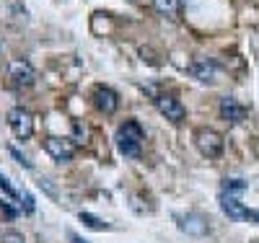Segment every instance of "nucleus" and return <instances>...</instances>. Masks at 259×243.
<instances>
[{
  "instance_id": "obj_18",
  "label": "nucleus",
  "mask_w": 259,
  "mask_h": 243,
  "mask_svg": "<svg viewBox=\"0 0 259 243\" xmlns=\"http://www.w3.org/2000/svg\"><path fill=\"white\" fill-rule=\"evenodd\" d=\"M73 132H75V142H85V127L80 122H73Z\"/></svg>"
},
{
  "instance_id": "obj_16",
  "label": "nucleus",
  "mask_w": 259,
  "mask_h": 243,
  "mask_svg": "<svg viewBox=\"0 0 259 243\" xmlns=\"http://www.w3.org/2000/svg\"><path fill=\"white\" fill-rule=\"evenodd\" d=\"M8 153H11V156H13V158H16L21 166H24V168H31V161H29L26 156H21V153H18L16 148H8Z\"/></svg>"
},
{
  "instance_id": "obj_6",
  "label": "nucleus",
  "mask_w": 259,
  "mask_h": 243,
  "mask_svg": "<svg viewBox=\"0 0 259 243\" xmlns=\"http://www.w3.org/2000/svg\"><path fill=\"white\" fill-rule=\"evenodd\" d=\"M45 150L50 153V158L57 163H68L75 156V142L73 140H62V137H47L45 140Z\"/></svg>"
},
{
  "instance_id": "obj_19",
  "label": "nucleus",
  "mask_w": 259,
  "mask_h": 243,
  "mask_svg": "<svg viewBox=\"0 0 259 243\" xmlns=\"http://www.w3.org/2000/svg\"><path fill=\"white\" fill-rule=\"evenodd\" d=\"M39 186H41V189H45V191H47L50 197H57V189H55V186H52V184H50L47 179H41V181H39Z\"/></svg>"
},
{
  "instance_id": "obj_14",
  "label": "nucleus",
  "mask_w": 259,
  "mask_h": 243,
  "mask_svg": "<svg viewBox=\"0 0 259 243\" xmlns=\"http://www.w3.org/2000/svg\"><path fill=\"white\" fill-rule=\"evenodd\" d=\"M244 189H246V184L239 181V179H233V181H226V184H223V191H226V194H233V197L239 194V191H244Z\"/></svg>"
},
{
  "instance_id": "obj_5",
  "label": "nucleus",
  "mask_w": 259,
  "mask_h": 243,
  "mask_svg": "<svg viewBox=\"0 0 259 243\" xmlns=\"http://www.w3.org/2000/svg\"><path fill=\"white\" fill-rule=\"evenodd\" d=\"M8 78H11L13 85L26 88V85H31V83L36 80V70L31 68L29 60H11V65H8Z\"/></svg>"
},
{
  "instance_id": "obj_3",
  "label": "nucleus",
  "mask_w": 259,
  "mask_h": 243,
  "mask_svg": "<svg viewBox=\"0 0 259 243\" xmlns=\"http://www.w3.org/2000/svg\"><path fill=\"white\" fill-rule=\"evenodd\" d=\"M6 119H8L11 132L18 140H31V135H34V119H31V114L26 112L24 106H13Z\"/></svg>"
},
{
  "instance_id": "obj_7",
  "label": "nucleus",
  "mask_w": 259,
  "mask_h": 243,
  "mask_svg": "<svg viewBox=\"0 0 259 243\" xmlns=\"http://www.w3.org/2000/svg\"><path fill=\"white\" fill-rule=\"evenodd\" d=\"M153 101H156V109H158V112H161L166 119H171V122H182V119L187 117V109H184V104H182L177 96L161 93V96H156Z\"/></svg>"
},
{
  "instance_id": "obj_15",
  "label": "nucleus",
  "mask_w": 259,
  "mask_h": 243,
  "mask_svg": "<svg viewBox=\"0 0 259 243\" xmlns=\"http://www.w3.org/2000/svg\"><path fill=\"white\" fill-rule=\"evenodd\" d=\"M0 189H3V191H6L8 197H11V200H18V191H16V189L11 186V181L6 179V176H0Z\"/></svg>"
},
{
  "instance_id": "obj_13",
  "label": "nucleus",
  "mask_w": 259,
  "mask_h": 243,
  "mask_svg": "<svg viewBox=\"0 0 259 243\" xmlns=\"http://www.w3.org/2000/svg\"><path fill=\"white\" fill-rule=\"evenodd\" d=\"M78 217H80V223L85 228H91V230H109V225H106L104 220H99L96 215H91V212H80Z\"/></svg>"
},
{
  "instance_id": "obj_21",
  "label": "nucleus",
  "mask_w": 259,
  "mask_h": 243,
  "mask_svg": "<svg viewBox=\"0 0 259 243\" xmlns=\"http://www.w3.org/2000/svg\"><path fill=\"white\" fill-rule=\"evenodd\" d=\"M68 238H70V240H73V243H89V240H83V238H78V235H75V233H68Z\"/></svg>"
},
{
  "instance_id": "obj_2",
  "label": "nucleus",
  "mask_w": 259,
  "mask_h": 243,
  "mask_svg": "<svg viewBox=\"0 0 259 243\" xmlns=\"http://www.w3.org/2000/svg\"><path fill=\"white\" fill-rule=\"evenodd\" d=\"M194 145H197V150L205 158H218V156H223L226 140H223L221 132H215L210 127H200L197 132H194Z\"/></svg>"
},
{
  "instance_id": "obj_12",
  "label": "nucleus",
  "mask_w": 259,
  "mask_h": 243,
  "mask_svg": "<svg viewBox=\"0 0 259 243\" xmlns=\"http://www.w3.org/2000/svg\"><path fill=\"white\" fill-rule=\"evenodd\" d=\"M153 8L161 16H177L179 13V0H153Z\"/></svg>"
},
{
  "instance_id": "obj_20",
  "label": "nucleus",
  "mask_w": 259,
  "mask_h": 243,
  "mask_svg": "<svg viewBox=\"0 0 259 243\" xmlns=\"http://www.w3.org/2000/svg\"><path fill=\"white\" fill-rule=\"evenodd\" d=\"M0 210H3V212H6L8 217H16V215H18V212H16V210H13V207H11V205L6 202V200H0Z\"/></svg>"
},
{
  "instance_id": "obj_17",
  "label": "nucleus",
  "mask_w": 259,
  "mask_h": 243,
  "mask_svg": "<svg viewBox=\"0 0 259 243\" xmlns=\"http://www.w3.org/2000/svg\"><path fill=\"white\" fill-rule=\"evenodd\" d=\"M3 243H24V235L16 230H8V233H3Z\"/></svg>"
},
{
  "instance_id": "obj_1",
  "label": "nucleus",
  "mask_w": 259,
  "mask_h": 243,
  "mask_svg": "<svg viewBox=\"0 0 259 243\" xmlns=\"http://www.w3.org/2000/svg\"><path fill=\"white\" fill-rule=\"evenodd\" d=\"M114 140H117V148H119V153H122L124 158H138V156H140V150H143L145 132H143V127H140L138 122L130 119V122L119 124Z\"/></svg>"
},
{
  "instance_id": "obj_11",
  "label": "nucleus",
  "mask_w": 259,
  "mask_h": 243,
  "mask_svg": "<svg viewBox=\"0 0 259 243\" xmlns=\"http://www.w3.org/2000/svg\"><path fill=\"white\" fill-rule=\"evenodd\" d=\"M189 70H192L194 78L202 80V83H212L215 75H218V68H215V62H210V60H197Z\"/></svg>"
},
{
  "instance_id": "obj_8",
  "label": "nucleus",
  "mask_w": 259,
  "mask_h": 243,
  "mask_svg": "<svg viewBox=\"0 0 259 243\" xmlns=\"http://www.w3.org/2000/svg\"><path fill=\"white\" fill-rule=\"evenodd\" d=\"M94 104H96L99 112L114 114L117 109H119V96H117L114 88H109V85H96L94 88Z\"/></svg>"
},
{
  "instance_id": "obj_10",
  "label": "nucleus",
  "mask_w": 259,
  "mask_h": 243,
  "mask_svg": "<svg viewBox=\"0 0 259 243\" xmlns=\"http://www.w3.org/2000/svg\"><path fill=\"white\" fill-rule=\"evenodd\" d=\"M221 117L226 122H231V124H239L246 117V109L236 101L233 96H226V99H221Z\"/></svg>"
},
{
  "instance_id": "obj_4",
  "label": "nucleus",
  "mask_w": 259,
  "mask_h": 243,
  "mask_svg": "<svg viewBox=\"0 0 259 243\" xmlns=\"http://www.w3.org/2000/svg\"><path fill=\"white\" fill-rule=\"evenodd\" d=\"M221 210L228 217H233V220H251V223H259V212L256 210H246L233 194H226V191L221 194Z\"/></svg>"
},
{
  "instance_id": "obj_9",
  "label": "nucleus",
  "mask_w": 259,
  "mask_h": 243,
  "mask_svg": "<svg viewBox=\"0 0 259 243\" xmlns=\"http://www.w3.org/2000/svg\"><path fill=\"white\" fill-rule=\"evenodd\" d=\"M177 223H179V230L189 233V235H207L210 233V225L202 215H194V212H187V215H177Z\"/></svg>"
}]
</instances>
